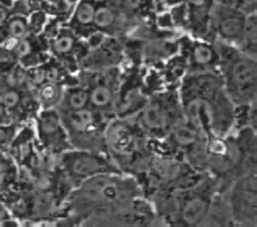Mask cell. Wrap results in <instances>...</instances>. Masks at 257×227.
Wrapping results in <instances>:
<instances>
[{
	"instance_id": "cell-27",
	"label": "cell",
	"mask_w": 257,
	"mask_h": 227,
	"mask_svg": "<svg viewBox=\"0 0 257 227\" xmlns=\"http://www.w3.org/2000/svg\"><path fill=\"white\" fill-rule=\"evenodd\" d=\"M28 71V81L29 85L34 86V87L38 88L46 83V66L45 65H35L32 66L30 69H26Z\"/></svg>"
},
{
	"instance_id": "cell-10",
	"label": "cell",
	"mask_w": 257,
	"mask_h": 227,
	"mask_svg": "<svg viewBox=\"0 0 257 227\" xmlns=\"http://www.w3.org/2000/svg\"><path fill=\"white\" fill-rule=\"evenodd\" d=\"M165 4L177 8L172 17L174 23L190 30L195 37L208 38L215 0H166Z\"/></svg>"
},
{
	"instance_id": "cell-16",
	"label": "cell",
	"mask_w": 257,
	"mask_h": 227,
	"mask_svg": "<svg viewBox=\"0 0 257 227\" xmlns=\"http://www.w3.org/2000/svg\"><path fill=\"white\" fill-rule=\"evenodd\" d=\"M89 106V91L86 86L67 88L63 91L62 100L57 108L60 112L78 111Z\"/></svg>"
},
{
	"instance_id": "cell-24",
	"label": "cell",
	"mask_w": 257,
	"mask_h": 227,
	"mask_svg": "<svg viewBox=\"0 0 257 227\" xmlns=\"http://www.w3.org/2000/svg\"><path fill=\"white\" fill-rule=\"evenodd\" d=\"M23 96L24 95L22 93V90L6 87L5 90H3V92L0 93V100L4 103L5 108L10 112L19 108H22Z\"/></svg>"
},
{
	"instance_id": "cell-19",
	"label": "cell",
	"mask_w": 257,
	"mask_h": 227,
	"mask_svg": "<svg viewBox=\"0 0 257 227\" xmlns=\"http://www.w3.org/2000/svg\"><path fill=\"white\" fill-rule=\"evenodd\" d=\"M37 89V101L43 109H57L63 96V87L60 83L46 82Z\"/></svg>"
},
{
	"instance_id": "cell-11",
	"label": "cell",
	"mask_w": 257,
	"mask_h": 227,
	"mask_svg": "<svg viewBox=\"0 0 257 227\" xmlns=\"http://www.w3.org/2000/svg\"><path fill=\"white\" fill-rule=\"evenodd\" d=\"M246 16L244 12L215 4L209 21V36L215 42L236 47L244 30Z\"/></svg>"
},
{
	"instance_id": "cell-3",
	"label": "cell",
	"mask_w": 257,
	"mask_h": 227,
	"mask_svg": "<svg viewBox=\"0 0 257 227\" xmlns=\"http://www.w3.org/2000/svg\"><path fill=\"white\" fill-rule=\"evenodd\" d=\"M218 47L217 72L228 97L235 108L256 103V59L240 51L236 47L215 42Z\"/></svg>"
},
{
	"instance_id": "cell-5",
	"label": "cell",
	"mask_w": 257,
	"mask_h": 227,
	"mask_svg": "<svg viewBox=\"0 0 257 227\" xmlns=\"http://www.w3.org/2000/svg\"><path fill=\"white\" fill-rule=\"evenodd\" d=\"M134 118L148 137L163 139L184 120L178 90L158 92L148 98Z\"/></svg>"
},
{
	"instance_id": "cell-26",
	"label": "cell",
	"mask_w": 257,
	"mask_h": 227,
	"mask_svg": "<svg viewBox=\"0 0 257 227\" xmlns=\"http://www.w3.org/2000/svg\"><path fill=\"white\" fill-rule=\"evenodd\" d=\"M13 176H15V172L9 160L0 156V192L8 188Z\"/></svg>"
},
{
	"instance_id": "cell-28",
	"label": "cell",
	"mask_w": 257,
	"mask_h": 227,
	"mask_svg": "<svg viewBox=\"0 0 257 227\" xmlns=\"http://www.w3.org/2000/svg\"><path fill=\"white\" fill-rule=\"evenodd\" d=\"M16 135V128L13 125H0V148L8 146Z\"/></svg>"
},
{
	"instance_id": "cell-13",
	"label": "cell",
	"mask_w": 257,
	"mask_h": 227,
	"mask_svg": "<svg viewBox=\"0 0 257 227\" xmlns=\"http://www.w3.org/2000/svg\"><path fill=\"white\" fill-rule=\"evenodd\" d=\"M218 62L219 52L216 43L200 38L189 45L187 74L188 73L215 72L217 71Z\"/></svg>"
},
{
	"instance_id": "cell-15",
	"label": "cell",
	"mask_w": 257,
	"mask_h": 227,
	"mask_svg": "<svg viewBox=\"0 0 257 227\" xmlns=\"http://www.w3.org/2000/svg\"><path fill=\"white\" fill-rule=\"evenodd\" d=\"M127 24V20L117 5H103L96 8L93 28L97 31L106 34H114L126 28Z\"/></svg>"
},
{
	"instance_id": "cell-20",
	"label": "cell",
	"mask_w": 257,
	"mask_h": 227,
	"mask_svg": "<svg viewBox=\"0 0 257 227\" xmlns=\"http://www.w3.org/2000/svg\"><path fill=\"white\" fill-rule=\"evenodd\" d=\"M96 8L97 7L88 2V0H80L72 16V20H71L72 29L85 30V29L93 28Z\"/></svg>"
},
{
	"instance_id": "cell-12",
	"label": "cell",
	"mask_w": 257,
	"mask_h": 227,
	"mask_svg": "<svg viewBox=\"0 0 257 227\" xmlns=\"http://www.w3.org/2000/svg\"><path fill=\"white\" fill-rule=\"evenodd\" d=\"M37 133L47 149L67 150L69 136L57 109H43L37 117Z\"/></svg>"
},
{
	"instance_id": "cell-4",
	"label": "cell",
	"mask_w": 257,
	"mask_h": 227,
	"mask_svg": "<svg viewBox=\"0 0 257 227\" xmlns=\"http://www.w3.org/2000/svg\"><path fill=\"white\" fill-rule=\"evenodd\" d=\"M219 185L212 176L200 177L198 182L167 192L164 214L173 219L174 225H202L211 209Z\"/></svg>"
},
{
	"instance_id": "cell-31",
	"label": "cell",
	"mask_w": 257,
	"mask_h": 227,
	"mask_svg": "<svg viewBox=\"0 0 257 227\" xmlns=\"http://www.w3.org/2000/svg\"><path fill=\"white\" fill-rule=\"evenodd\" d=\"M7 219H9V218H8V216H7V213H6L5 209L3 208L2 204H0V225L6 224Z\"/></svg>"
},
{
	"instance_id": "cell-17",
	"label": "cell",
	"mask_w": 257,
	"mask_h": 227,
	"mask_svg": "<svg viewBox=\"0 0 257 227\" xmlns=\"http://www.w3.org/2000/svg\"><path fill=\"white\" fill-rule=\"evenodd\" d=\"M153 0H118L117 7L127 20L128 24L139 22L152 9Z\"/></svg>"
},
{
	"instance_id": "cell-7",
	"label": "cell",
	"mask_w": 257,
	"mask_h": 227,
	"mask_svg": "<svg viewBox=\"0 0 257 227\" xmlns=\"http://www.w3.org/2000/svg\"><path fill=\"white\" fill-rule=\"evenodd\" d=\"M60 164L67 176L80 183L100 174L121 172L110 159L97 151L86 149H67L63 151Z\"/></svg>"
},
{
	"instance_id": "cell-1",
	"label": "cell",
	"mask_w": 257,
	"mask_h": 227,
	"mask_svg": "<svg viewBox=\"0 0 257 227\" xmlns=\"http://www.w3.org/2000/svg\"><path fill=\"white\" fill-rule=\"evenodd\" d=\"M184 120L207 139L224 137L235 125V106L217 71L188 73L178 89Z\"/></svg>"
},
{
	"instance_id": "cell-32",
	"label": "cell",
	"mask_w": 257,
	"mask_h": 227,
	"mask_svg": "<svg viewBox=\"0 0 257 227\" xmlns=\"http://www.w3.org/2000/svg\"><path fill=\"white\" fill-rule=\"evenodd\" d=\"M13 63H9V62H5V61H2V60H0V73L2 72H6V71H8L9 70V68L10 66L12 65Z\"/></svg>"
},
{
	"instance_id": "cell-23",
	"label": "cell",
	"mask_w": 257,
	"mask_h": 227,
	"mask_svg": "<svg viewBox=\"0 0 257 227\" xmlns=\"http://www.w3.org/2000/svg\"><path fill=\"white\" fill-rule=\"evenodd\" d=\"M7 35L16 41H21L30 34V25L28 20L21 16H16L10 18L6 23Z\"/></svg>"
},
{
	"instance_id": "cell-18",
	"label": "cell",
	"mask_w": 257,
	"mask_h": 227,
	"mask_svg": "<svg viewBox=\"0 0 257 227\" xmlns=\"http://www.w3.org/2000/svg\"><path fill=\"white\" fill-rule=\"evenodd\" d=\"M240 51L245 55L255 58L257 53V17L256 12L246 16L244 30H243L240 42L236 46Z\"/></svg>"
},
{
	"instance_id": "cell-9",
	"label": "cell",
	"mask_w": 257,
	"mask_h": 227,
	"mask_svg": "<svg viewBox=\"0 0 257 227\" xmlns=\"http://www.w3.org/2000/svg\"><path fill=\"white\" fill-rule=\"evenodd\" d=\"M59 113L67 132L69 142L75 144L77 149L92 150L91 145H98L100 136V113L91 109L90 106L78 111H59Z\"/></svg>"
},
{
	"instance_id": "cell-29",
	"label": "cell",
	"mask_w": 257,
	"mask_h": 227,
	"mask_svg": "<svg viewBox=\"0 0 257 227\" xmlns=\"http://www.w3.org/2000/svg\"><path fill=\"white\" fill-rule=\"evenodd\" d=\"M9 120V111L5 108L4 103L0 100V125L2 124H8Z\"/></svg>"
},
{
	"instance_id": "cell-22",
	"label": "cell",
	"mask_w": 257,
	"mask_h": 227,
	"mask_svg": "<svg viewBox=\"0 0 257 227\" xmlns=\"http://www.w3.org/2000/svg\"><path fill=\"white\" fill-rule=\"evenodd\" d=\"M5 84L6 87L17 88L23 90L25 86L29 85L28 81V71L22 68L21 65L13 63L8 71L5 72Z\"/></svg>"
},
{
	"instance_id": "cell-25",
	"label": "cell",
	"mask_w": 257,
	"mask_h": 227,
	"mask_svg": "<svg viewBox=\"0 0 257 227\" xmlns=\"http://www.w3.org/2000/svg\"><path fill=\"white\" fill-rule=\"evenodd\" d=\"M215 4L236 9L245 15L256 12V0H215Z\"/></svg>"
},
{
	"instance_id": "cell-21",
	"label": "cell",
	"mask_w": 257,
	"mask_h": 227,
	"mask_svg": "<svg viewBox=\"0 0 257 227\" xmlns=\"http://www.w3.org/2000/svg\"><path fill=\"white\" fill-rule=\"evenodd\" d=\"M51 50L58 57H67L75 51L77 38L72 30H62L52 39Z\"/></svg>"
},
{
	"instance_id": "cell-6",
	"label": "cell",
	"mask_w": 257,
	"mask_h": 227,
	"mask_svg": "<svg viewBox=\"0 0 257 227\" xmlns=\"http://www.w3.org/2000/svg\"><path fill=\"white\" fill-rule=\"evenodd\" d=\"M147 138L134 117H120L104 130V144L111 155L116 160L130 162L132 166H136V156L148 161L151 159L150 156L145 157Z\"/></svg>"
},
{
	"instance_id": "cell-2",
	"label": "cell",
	"mask_w": 257,
	"mask_h": 227,
	"mask_svg": "<svg viewBox=\"0 0 257 227\" xmlns=\"http://www.w3.org/2000/svg\"><path fill=\"white\" fill-rule=\"evenodd\" d=\"M144 198V190L134 177L106 173L88 178L73 191L71 204L79 213L115 215Z\"/></svg>"
},
{
	"instance_id": "cell-30",
	"label": "cell",
	"mask_w": 257,
	"mask_h": 227,
	"mask_svg": "<svg viewBox=\"0 0 257 227\" xmlns=\"http://www.w3.org/2000/svg\"><path fill=\"white\" fill-rule=\"evenodd\" d=\"M88 2L98 7L103 5H117L118 0H88Z\"/></svg>"
},
{
	"instance_id": "cell-8",
	"label": "cell",
	"mask_w": 257,
	"mask_h": 227,
	"mask_svg": "<svg viewBox=\"0 0 257 227\" xmlns=\"http://www.w3.org/2000/svg\"><path fill=\"white\" fill-rule=\"evenodd\" d=\"M226 191L234 225L256 226V173L236 177Z\"/></svg>"
},
{
	"instance_id": "cell-14",
	"label": "cell",
	"mask_w": 257,
	"mask_h": 227,
	"mask_svg": "<svg viewBox=\"0 0 257 227\" xmlns=\"http://www.w3.org/2000/svg\"><path fill=\"white\" fill-rule=\"evenodd\" d=\"M89 106L100 115L113 112L117 100V88L115 81L110 77L102 76L89 86Z\"/></svg>"
}]
</instances>
